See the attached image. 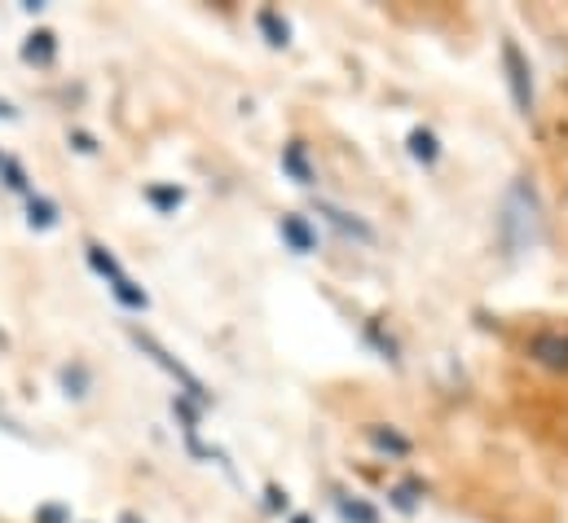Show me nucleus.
I'll list each match as a JSON object with an SVG mask.
<instances>
[{
    "label": "nucleus",
    "mask_w": 568,
    "mask_h": 523,
    "mask_svg": "<svg viewBox=\"0 0 568 523\" xmlns=\"http://www.w3.org/2000/svg\"><path fill=\"white\" fill-rule=\"evenodd\" d=\"M120 523H142V520H138V515H124V520H120Z\"/></svg>",
    "instance_id": "obj_20"
},
{
    "label": "nucleus",
    "mask_w": 568,
    "mask_h": 523,
    "mask_svg": "<svg viewBox=\"0 0 568 523\" xmlns=\"http://www.w3.org/2000/svg\"><path fill=\"white\" fill-rule=\"evenodd\" d=\"M291 523H313V520H308V515H295V520H291Z\"/></svg>",
    "instance_id": "obj_19"
},
{
    "label": "nucleus",
    "mask_w": 568,
    "mask_h": 523,
    "mask_svg": "<svg viewBox=\"0 0 568 523\" xmlns=\"http://www.w3.org/2000/svg\"><path fill=\"white\" fill-rule=\"evenodd\" d=\"M371 440H375V449H384V453H397V458H406V453H410V440H406V435H397V431L371 427Z\"/></svg>",
    "instance_id": "obj_11"
},
{
    "label": "nucleus",
    "mask_w": 568,
    "mask_h": 523,
    "mask_svg": "<svg viewBox=\"0 0 568 523\" xmlns=\"http://www.w3.org/2000/svg\"><path fill=\"white\" fill-rule=\"evenodd\" d=\"M256 22H261V31H265V40H270L274 49H286V44H291V27H286V18L278 9H261Z\"/></svg>",
    "instance_id": "obj_8"
},
{
    "label": "nucleus",
    "mask_w": 568,
    "mask_h": 523,
    "mask_svg": "<svg viewBox=\"0 0 568 523\" xmlns=\"http://www.w3.org/2000/svg\"><path fill=\"white\" fill-rule=\"evenodd\" d=\"M111 290H115V299L124 304V308H145V290L133 281V277H120V281H111Z\"/></svg>",
    "instance_id": "obj_12"
},
{
    "label": "nucleus",
    "mask_w": 568,
    "mask_h": 523,
    "mask_svg": "<svg viewBox=\"0 0 568 523\" xmlns=\"http://www.w3.org/2000/svg\"><path fill=\"white\" fill-rule=\"evenodd\" d=\"M393 502H397L402 511H415V489H410V484H406V489H397V493H393Z\"/></svg>",
    "instance_id": "obj_16"
},
{
    "label": "nucleus",
    "mask_w": 568,
    "mask_h": 523,
    "mask_svg": "<svg viewBox=\"0 0 568 523\" xmlns=\"http://www.w3.org/2000/svg\"><path fill=\"white\" fill-rule=\"evenodd\" d=\"M283 172L295 181V185H313L317 176H313V167H308V154H304V145L300 141H291L283 150Z\"/></svg>",
    "instance_id": "obj_7"
},
{
    "label": "nucleus",
    "mask_w": 568,
    "mask_h": 523,
    "mask_svg": "<svg viewBox=\"0 0 568 523\" xmlns=\"http://www.w3.org/2000/svg\"><path fill=\"white\" fill-rule=\"evenodd\" d=\"M503 66H507V84H511V98H516L520 115H534V71H529V58L520 53L516 40L503 44Z\"/></svg>",
    "instance_id": "obj_2"
},
{
    "label": "nucleus",
    "mask_w": 568,
    "mask_h": 523,
    "mask_svg": "<svg viewBox=\"0 0 568 523\" xmlns=\"http://www.w3.org/2000/svg\"><path fill=\"white\" fill-rule=\"evenodd\" d=\"M71 141H75V150H84V154H93V150H98V145H93V136H84V132H75Z\"/></svg>",
    "instance_id": "obj_18"
},
{
    "label": "nucleus",
    "mask_w": 568,
    "mask_h": 523,
    "mask_svg": "<svg viewBox=\"0 0 568 523\" xmlns=\"http://www.w3.org/2000/svg\"><path fill=\"white\" fill-rule=\"evenodd\" d=\"M410 154H415L419 163H427V167H432V163L440 158V145H436V136H432L427 129H415V132H410Z\"/></svg>",
    "instance_id": "obj_10"
},
{
    "label": "nucleus",
    "mask_w": 568,
    "mask_h": 523,
    "mask_svg": "<svg viewBox=\"0 0 568 523\" xmlns=\"http://www.w3.org/2000/svg\"><path fill=\"white\" fill-rule=\"evenodd\" d=\"M53 53H58L53 31H36V35H27V44H22V58H27V62H40V66H49Z\"/></svg>",
    "instance_id": "obj_9"
},
{
    "label": "nucleus",
    "mask_w": 568,
    "mask_h": 523,
    "mask_svg": "<svg viewBox=\"0 0 568 523\" xmlns=\"http://www.w3.org/2000/svg\"><path fill=\"white\" fill-rule=\"evenodd\" d=\"M498 234H503V243H507L511 256H520V252H529V247L542 243V203H538V189L529 181H516L503 194Z\"/></svg>",
    "instance_id": "obj_1"
},
{
    "label": "nucleus",
    "mask_w": 568,
    "mask_h": 523,
    "mask_svg": "<svg viewBox=\"0 0 568 523\" xmlns=\"http://www.w3.org/2000/svg\"><path fill=\"white\" fill-rule=\"evenodd\" d=\"M133 339H138V348H142V352H150V357H154V366H163V370H168L172 379H181V388H185V392L194 396V400H207V392H203V383H199V379H194V375H190V370H185V366H181V361H176L172 352H163V348H159V343H154L150 335H142V330H138Z\"/></svg>",
    "instance_id": "obj_3"
},
{
    "label": "nucleus",
    "mask_w": 568,
    "mask_h": 523,
    "mask_svg": "<svg viewBox=\"0 0 568 523\" xmlns=\"http://www.w3.org/2000/svg\"><path fill=\"white\" fill-rule=\"evenodd\" d=\"M317 212H322V216H326V221H331V225H335V229H339L344 238H357V243H375L371 225H362L357 216H348V212H339V207H331V203H322Z\"/></svg>",
    "instance_id": "obj_6"
},
{
    "label": "nucleus",
    "mask_w": 568,
    "mask_h": 523,
    "mask_svg": "<svg viewBox=\"0 0 568 523\" xmlns=\"http://www.w3.org/2000/svg\"><path fill=\"white\" fill-rule=\"evenodd\" d=\"M278 234H283L286 247L300 252V256H313V252H317V234L308 229L304 216H283V221H278Z\"/></svg>",
    "instance_id": "obj_5"
},
{
    "label": "nucleus",
    "mask_w": 568,
    "mask_h": 523,
    "mask_svg": "<svg viewBox=\"0 0 568 523\" xmlns=\"http://www.w3.org/2000/svg\"><path fill=\"white\" fill-rule=\"evenodd\" d=\"M145 198H150L159 212H176L185 194H181V189H163V185H150V194H145Z\"/></svg>",
    "instance_id": "obj_13"
},
{
    "label": "nucleus",
    "mask_w": 568,
    "mask_h": 523,
    "mask_svg": "<svg viewBox=\"0 0 568 523\" xmlns=\"http://www.w3.org/2000/svg\"><path fill=\"white\" fill-rule=\"evenodd\" d=\"M31 225H36V229L58 225V207H53L49 198H31Z\"/></svg>",
    "instance_id": "obj_14"
},
{
    "label": "nucleus",
    "mask_w": 568,
    "mask_h": 523,
    "mask_svg": "<svg viewBox=\"0 0 568 523\" xmlns=\"http://www.w3.org/2000/svg\"><path fill=\"white\" fill-rule=\"evenodd\" d=\"M529 357L547 370H568V335L565 330H542L529 339Z\"/></svg>",
    "instance_id": "obj_4"
},
{
    "label": "nucleus",
    "mask_w": 568,
    "mask_h": 523,
    "mask_svg": "<svg viewBox=\"0 0 568 523\" xmlns=\"http://www.w3.org/2000/svg\"><path fill=\"white\" fill-rule=\"evenodd\" d=\"M0 163H4V158H0Z\"/></svg>",
    "instance_id": "obj_21"
},
{
    "label": "nucleus",
    "mask_w": 568,
    "mask_h": 523,
    "mask_svg": "<svg viewBox=\"0 0 568 523\" xmlns=\"http://www.w3.org/2000/svg\"><path fill=\"white\" fill-rule=\"evenodd\" d=\"M265 498H270V511H286V493H283V489H270Z\"/></svg>",
    "instance_id": "obj_17"
},
{
    "label": "nucleus",
    "mask_w": 568,
    "mask_h": 523,
    "mask_svg": "<svg viewBox=\"0 0 568 523\" xmlns=\"http://www.w3.org/2000/svg\"><path fill=\"white\" fill-rule=\"evenodd\" d=\"M339 511H344V520H353V523H375V511H371L366 502H348V498H339Z\"/></svg>",
    "instance_id": "obj_15"
}]
</instances>
